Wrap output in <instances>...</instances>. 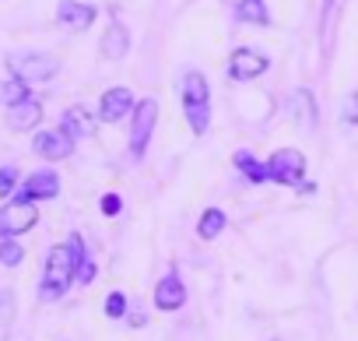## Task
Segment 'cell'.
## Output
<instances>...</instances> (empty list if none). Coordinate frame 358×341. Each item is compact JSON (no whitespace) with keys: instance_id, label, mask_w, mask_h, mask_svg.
Segmentation results:
<instances>
[{"instance_id":"5bb4252c","label":"cell","mask_w":358,"mask_h":341,"mask_svg":"<svg viewBox=\"0 0 358 341\" xmlns=\"http://www.w3.org/2000/svg\"><path fill=\"white\" fill-rule=\"evenodd\" d=\"M71 141H85V137H92L95 134V120L81 109V106H71L67 113H64V127H60Z\"/></svg>"},{"instance_id":"e0dca14e","label":"cell","mask_w":358,"mask_h":341,"mask_svg":"<svg viewBox=\"0 0 358 341\" xmlns=\"http://www.w3.org/2000/svg\"><path fill=\"white\" fill-rule=\"evenodd\" d=\"M222 229H225V211H222V208H208V211L201 215V222H197V236H201L204 243L218 239Z\"/></svg>"},{"instance_id":"8fae6325","label":"cell","mask_w":358,"mask_h":341,"mask_svg":"<svg viewBox=\"0 0 358 341\" xmlns=\"http://www.w3.org/2000/svg\"><path fill=\"white\" fill-rule=\"evenodd\" d=\"M134 109V92L130 88H109L99 102V120L106 123H120L127 113Z\"/></svg>"},{"instance_id":"ba28073f","label":"cell","mask_w":358,"mask_h":341,"mask_svg":"<svg viewBox=\"0 0 358 341\" xmlns=\"http://www.w3.org/2000/svg\"><path fill=\"white\" fill-rule=\"evenodd\" d=\"M267 67H271V60H267L264 53H257V50H236L232 60H229V74H232L236 81H253V78H260Z\"/></svg>"},{"instance_id":"7a4b0ae2","label":"cell","mask_w":358,"mask_h":341,"mask_svg":"<svg viewBox=\"0 0 358 341\" xmlns=\"http://www.w3.org/2000/svg\"><path fill=\"white\" fill-rule=\"evenodd\" d=\"M85 260H88V253H85V239H81V232H71L67 243L53 246L50 257H46V264H43L39 299H60V295L74 285L78 267H81Z\"/></svg>"},{"instance_id":"603a6c76","label":"cell","mask_w":358,"mask_h":341,"mask_svg":"<svg viewBox=\"0 0 358 341\" xmlns=\"http://www.w3.org/2000/svg\"><path fill=\"white\" fill-rule=\"evenodd\" d=\"M123 309H127V295H123V292H113V295L106 299V313H109V316H123Z\"/></svg>"},{"instance_id":"5b68a950","label":"cell","mask_w":358,"mask_h":341,"mask_svg":"<svg viewBox=\"0 0 358 341\" xmlns=\"http://www.w3.org/2000/svg\"><path fill=\"white\" fill-rule=\"evenodd\" d=\"M155 123H158V102H155V99H141V102L134 106V123H130V155H134V158L144 155Z\"/></svg>"},{"instance_id":"6da1fadb","label":"cell","mask_w":358,"mask_h":341,"mask_svg":"<svg viewBox=\"0 0 358 341\" xmlns=\"http://www.w3.org/2000/svg\"><path fill=\"white\" fill-rule=\"evenodd\" d=\"M232 162L239 165V173L246 180H253V183H285V187H295V190H302V183H306V155L299 148H281L264 165L250 151H236Z\"/></svg>"},{"instance_id":"3957f363","label":"cell","mask_w":358,"mask_h":341,"mask_svg":"<svg viewBox=\"0 0 358 341\" xmlns=\"http://www.w3.org/2000/svg\"><path fill=\"white\" fill-rule=\"evenodd\" d=\"M179 95H183V113H187V123L190 130L201 137L211 123V85L201 71H190L183 74V88H179Z\"/></svg>"},{"instance_id":"9c48e42d","label":"cell","mask_w":358,"mask_h":341,"mask_svg":"<svg viewBox=\"0 0 358 341\" xmlns=\"http://www.w3.org/2000/svg\"><path fill=\"white\" fill-rule=\"evenodd\" d=\"M32 148H36L39 158H46V162H60V158H67V155L74 151V141H71L64 130H43V134H36Z\"/></svg>"},{"instance_id":"30bf717a","label":"cell","mask_w":358,"mask_h":341,"mask_svg":"<svg viewBox=\"0 0 358 341\" xmlns=\"http://www.w3.org/2000/svg\"><path fill=\"white\" fill-rule=\"evenodd\" d=\"M183 302H187V285L179 281L176 271H169V274L155 285V306L165 309V313H172V309H183Z\"/></svg>"},{"instance_id":"7402d4cb","label":"cell","mask_w":358,"mask_h":341,"mask_svg":"<svg viewBox=\"0 0 358 341\" xmlns=\"http://www.w3.org/2000/svg\"><path fill=\"white\" fill-rule=\"evenodd\" d=\"M15 187H18V169L4 165V169H0V197H11Z\"/></svg>"},{"instance_id":"ffe728a7","label":"cell","mask_w":358,"mask_h":341,"mask_svg":"<svg viewBox=\"0 0 358 341\" xmlns=\"http://www.w3.org/2000/svg\"><path fill=\"white\" fill-rule=\"evenodd\" d=\"M29 95H32L29 85H22L18 78L0 81V102H4V106H15V102H22V99H29Z\"/></svg>"},{"instance_id":"2e32d148","label":"cell","mask_w":358,"mask_h":341,"mask_svg":"<svg viewBox=\"0 0 358 341\" xmlns=\"http://www.w3.org/2000/svg\"><path fill=\"white\" fill-rule=\"evenodd\" d=\"M236 15H239V22H246V25H260V29H267V25H271L267 0H239Z\"/></svg>"},{"instance_id":"8992f818","label":"cell","mask_w":358,"mask_h":341,"mask_svg":"<svg viewBox=\"0 0 358 341\" xmlns=\"http://www.w3.org/2000/svg\"><path fill=\"white\" fill-rule=\"evenodd\" d=\"M36 222H39V208H36V204L11 201L8 208H0V239L22 236V232H29Z\"/></svg>"},{"instance_id":"44dd1931","label":"cell","mask_w":358,"mask_h":341,"mask_svg":"<svg viewBox=\"0 0 358 341\" xmlns=\"http://www.w3.org/2000/svg\"><path fill=\"white\" fill-rule=\"evenodd\" d=\"M22 260H25L22 243H15V239H4V243H0V264H4V267H18Z\"/></svg>"},{"instance_id":"d4e9b609","label":"cell","mask_w":358,"mask_h":341,"mask_svg":"<svg viewBox=\"0 0 358 341\" xmlns=\"http://www.w3.org/2000/svg\"><path fill=\"white\" fill-rule=\"evenodd\" d=\"M337 8V0H323V18H320V25H323V43H327V32H330V11Z\"/></svg>"},{"instance_id":"7c38bea8","label":"cell","mask_w":358,"mask_h":341,"mask_svg":"<svg viewBox=\"0 0 358 341\" xmlns=\"http://www.w3.org/2000/svg\"><path fill=\"white\" fill-rule=\"evenodd\" d=\"M39 120H43V102L32 99V95L15 102V106H8V127L11 130H32Z\"/></svg>"},{"instance_id":"52a82bcc","label":"cell","mask_w":358,"mask_h":341,"mask_svg":"<svg viewBox=\"0 0 358 341\" xmlns=\"http://www.w3.org/2000/svg\"><path fill=\"white\" fill-rule=\"evenodd\" d=\"M15 201H25V204H36V201H50L60 194V176L53 173V169H43V173H32L18 190H11Z\"/></svg>"},{"instance_id":"cb8c5ba5","label":"cell","mask_w":358,"mask_h":341,"mask_svg":"<svg viewBox=\"0 0 358 341\" xmlns=\"http://www.w3.org/2000/svg\"><path fill=\"white\" fill-rule=\"evenodd\" d=\"M99 208H102V215H120L123 211V201H120V194H106Z\"/></svg>"},{"instance_id":"9a60e30c","label":"cell","mask_w":358,"mask_h":341,"mask_svg":"<svg viewBox=\"0 0 358 341\" xmlns=\"http://www.w3.org/2000/svg\"><path fill=\"white\" fill-rule=\"evenodd\" d=\"M99 50H102L106 60H123L127 50H130V32L123 25H109L106 36H102V43H99Z\"/></svg>"},{"instance_id":"4fadbf2b","label":"cell","mask_w":358,"mask_h":341,"mask_svg":"<svg viewBox=\"0 0 358 341\" xmlns=\"http://www.w3.org/2000/svg\"><path fill=\"white\" fill-rule=\"evenodd\" d=\"M60 25H67V29H78V32H85V29H92V22H95V8L92 4H78V0H60Z\"/></svg>"},{"instance_id":"d6986e66","label":"cell","mask_w":358,"mask_h":341,"mask_svg":"<svg viewBox=\"0 0 358 341\" xmlns=\"http://www.w3.org/2000/svg\"><path fill=\"white\" fill-rule=\"evenodd\" d=\"M11 323H15V292L0 288V341H8Z\"/></svg>"},{"instance_id":"277c9868","label":"cell","mask_w":358,"mask_h":341,"mask_svg":"<svg viewBox=\"0 0 358 341\" xmlns=\"http://www.w3.org/2000/svg\"><path fill=\"white\" fill-rule=\"evenodd\" d=\"M8 67L22 85H39L60 71V60L53 53H25V57H8Z\"/></svg>"},{"instance_id":"ac0fdd59","label":"cell","mask_w":358,"mask_h":341,"mask_svg":"<svg viewBox=\"0 0 358 341\" xmlns=\"http://www.w3.org/2000/svg\"><path fill=\"white\" fill-rule=\"evenodd\" d=\"M292 113H295V120H299V123H306V127H313V123H316V113H313V95H309L306 88L292 92Z\"/></svg>"}]
</instances>
